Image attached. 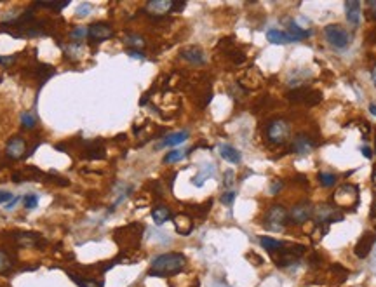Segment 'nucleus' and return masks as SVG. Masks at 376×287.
<instances>
[{"label":"nucleus","mask_w":376,"mask_h":287,"mask_svg":"<svg viewBox=\"0 0 376 287\" xmlns=\"http://www.w3.org/2000/svg\"><path fill=\"white\" fill-rule=\"evenodd\" d=\"M26 153V141L19 136H14L7 141L5 145V155H7L11 160H19L23 158Z\"/></svg>","instance_id":"9b49d317"},{"label":"nucleus","mask_w":376,"mask_h":287,"mask_svg":"<svg viewBox=\"0 0 376 287\" xmlns=\"http://www.w3.org/2000/svg\"><path fill=\"white\" fill-rule=\"evenodd\" d=\"M324 37H326V40L336 49H345L350 44V35H348L347 30H345L343 26H339V24H327L326 28H324Z\"/></svg>","instance_id":"0eeeda50"},{"label":"nucleus","mask_w":376,"mask_h":287,"mask_svg":"<svg viewBox=\"0 0 376 287\" xmlns=\"http://www.w3.org/2000/svg\"><path fill=\"white\" fill-rule=\"evenodd\" d=\"M360 152H362V155H364L366 158H371V157H373L371 148H368V146H362V148H360Z\"/></svg>","instance_id":"a19ab883"},{"label":"nucleus","mask_w":376,"mask_h":287,"mask_svg":"<svg viewBox=\"0 0 376 287\" xmlns=\"http://www.w3.org/2000/svg\"><path fill=\"white\" fill-rule=\"evenodd\" d=\"M368 14L371 19H376V0H369L368 2Z\"/></svg>","instance_id":"58836bf2"},{"label":"nucleus","mask_w":376,"mask_h":287,"mask_svg":"<svg viewBox=\"0 0 376 287\" xmlns=\"http://www.w3.org/2000/svg\"><path fill=\"white\" fill-rule=\"evenodd\" d=\"M23 204H25L26 209H35L38 204V197L37 195H33V193H28L25 195V198H23Z\"/></svg>","instance_id":"473e14b6"},{"label":"nucleus","mask_w":376,"mask_h":287,"mask_svg":"<svg viewBox=\"0 0 376 287\" xmlns=\"http://www.w3.org/2000/svg\"><path fill=\"white\" fill-rule=\"evenodd\" d=\"M151 218H153V221H155L157 225H164L168 219L172 218L171 209H169L168 206H155L151 209Z\"/></svg>","instance_id":"5701e85b"},{"label":"nucleus","mask_w":376,"mask_h":287,"mask_svg":"<svg viewBox=\"0 0 376 287\" xmlns=\"http://www.w3.org/2000/svg\"><path fill=\"white\" fill-rule=\"evenodd\" d=\"M188 139V131H178L174 134H169L168 138H164L162 143L159 145V148H164V146H178L181 143H185Z\"/></svg>","instance_id":"4be33fe9"},{"label":"nucleus","mask_w":376,"mask_h":287,"mask_svg":"<svg viewBox=\"0 0 376 287\" xmlns=\"http://www.w3.org/2000/svg\"><path fill=\"white\" fill-rule=\"evenodd\" d=\"M223 179H225L223 183H225L226 188H230V186L233 185V179H235V174H233V171H226V172H225V178H223Z\"/></svg>","instance_id":"4c0bfd02"},{"label":"nucleus","mask_w":376,"mask_h":287,"mask_svg":"<svg viewBox=\"0 0 376 287\" xmlns=\"http://www.w3.org/2000/svg\"><path fill=\"white\" fill-rule=\"evenodd\" d=\"M314 209L315 207L310 200H303V202L293 206L287 212L289 214V225H303L305 221H308L314 216Z\"/></svg>","instance_id":"6e6552de"},{"label":"nucleus","mask_w":376,"mask_h":287,"mask_svg":"<svg viewBox=\"0 0 376 287\" xmlns=\"http://www.w3.org/2000/svg\"><path fill=\"white\" fill-rule=\"evenodd\" d=\"M82 157L87 158V160H101L105 158V153H107V150H105V145L103 141L96 139V141H89L84 145V150H82Z\"/></svg>","instance_id":"2eb2a0df"},{"label":"nucleus","mask_w":376,"mask_h":287,"mask_svg":"<svg viewBox=\"0 0 376 287\" xmlns=\"http://www.w3.org/2000/svg\"><path fill=\"white\" fill-rule=\"evenodd\" d=\"M68 275H70V279L80 287H103V282H96L94 279H84V277L75 275L72 271H68Z\"/></svg>","instance_id":"a878e982"},{"label":"nucleus","mask_w":376,"mask_h":287,"mask_svg":"<svg viewBox=\"0 0 376 287\" xmlns=\"http://www.w3.org/2000/svg\"><path fill=\"white\" fill-rule=\"evenodd\" d=\"M315 148V143L310 136L307 134H298L295 139H293V152L300 157H305V155H310Z\"/></svg>","instance_id":"4468645a"},{"label":"nucleus","mask_w":376,"mask_h":287,"mask_svg":"<svg viewBox=\"0 0 376 287\" xmlns=\"http://www.w3.org/2000/svg\"><path fill=\"white\" fill-rule=\"evenodd\" d=\"M129 56H131V57H136V59H143L145 54H143V53H139V51H129Z\"/></svg>","instance_id":"79ce46f5"},{"label":"nucleus","mask_w":376,"mask_h":287,"mask_svg":"<svg viewBox=\"0 0 376 287\" xmlns=\"http://www.w3.org/2000/svg\"><path fill=\"white\" fill-rule=\"evenodd\" d=\"M187 157V152L185 150H172L169 152L166 157H164V164H174V162H180Z\"/></svg>","instance_id":"c756f323"},{"label":"nucleus","mask_w":376,"mask_h":287,"mask_svg":"<svg viewBox=\"0 0 376 287\" xmlns=\"http://www.w3.org/2000/svg\"><path fill=\"white\" fill-rule=\"evenodd\" d=\"M308 265H310L312 268H317L322 265V256L319 254V252H312L310 258H308Z\"/></svg>","instance_id":"f704fd0d"},{"label":"nucleus","mask_w":376,"mask_h":287,"mask_svg":"<svg viewBox=\"0 0 376 287\" xmlns=\"http://www.w3.org/2000/svg\"><path fill=\"white\" fill-rule=\"evenodd\" d=\"M345 11H347V21L352 26H357L360 21V2L357 0H347L345 2Z\"/></svg>","instance_id":"a211bd4d"},{"label":"nucleus","mask_w":376,"mask_h":287,"mask_svg":"<svg viewBox=\"0 0 376 287\" xmlns=\"http://www.w3.org/2000/svg\"><path fill=\"white\" fill-rule=\"evenodd\" d=\"M124 42H126V45L131 47V51H139V49H143L145 45H147L145 38L141 35H138V33H129V35L124 38Z\"/></svg>","instance_id":"393cba45"},{"label":"nucleus","mask_w":376,"mask_h":287,"mask_svg":"<svg viewBox=\"0 0 376 287\" xmlns=\"http://www.w3.org/2000/svg\"><path fill=\"white\" fill-rule=\"evenodd\" d=\"M281 188H282V181H274V183H272V193H277Z\"/></svg>","instance_id":"37998d69"},{"label":"nucleus","mask_w":376,"mask_h":287,"mask_svg":"<svg viewBox=\"0 0 376 287\" xmlns=\"http://www.w3.org/2000/svg\"><path fill=\"white\" fill-rule=\"evenodd\" d=\"M375 242H376V233L366 231V233L359 239V242L356 244V247H354V252H356L357 258H360V259L368 258L373 246H375Z\"/></svg>","instance_id":"f8f14e48"},{"label":"nucleus","mask_w":376,"mask_h":287,"mask_svg":"<svg viewBox=\"0 0 376 287\" xmlns=\"http://www.w3.org/2000/svg\"><path fill=\"white\" fill-rule=\"evenodd\" d=\"M187 267V258L181 252H166L157 256L150 265L148 275L150 277H172L183 271Z\"/></svg>","instance_id":"f257e3e1"},{"label":"nucleus","mask_w":376,"mask_h":287,"mask_svg":"<svg viewBox=\"0 0 376 287\" xmlns=\"http://www.w3.org/2000/svg\"><path fill=\"white\" fill-rule=\"evenodd\" d=\"M11 200H13V193H11V191L0 190V204L11 202Z\"/></svg>","instance_id":"ea45409f"},{"label":"nucleus","mask_w":376,"mask_h":287,"mask_svg":"<svg viewBox=\"0 0 376 287\" xmlns=\"http://www.w3.org/2000/svg\"><path fill=\"white\" fill-rule=\"evenodd\" d=\"M220 155L223 160L230 162V164H239V162L242 160L241 152L230 145H220Z\"/></svg>","instance_id":"412c9836"},{"label":"nucleus","mask_w":376,"mask_h":287,"mask_svg":"<svg viewBox=\"0 0 376 287\" xmlns=\"http://www.w3.org/2000/svg\"><path fill=\"white\" fill-rule=\"evenodd\" d=\"M113 37V28L108 23H94L89 26V35L87 38L93 40L94 44H101Z\"/></svg>","instance_id":"9d476101"},{"label":"nucleus","mask_w":376,"mask_h":287,"mask_svg":"<svg viewBox=\"0 0 376 287\" xmlns=\"http://www.w3.org/2000/svg\"><path fill=\"white\" fill-rule=\"evenodd\" d=\"M21 124L25 129H33V127L37 126V117L32 114V112H23L21 114Z\"/></svg>","instance_id":"7c9ffc66"},{"label":"nucleus","mask_w":376,"mask_h":287,"mask_svg":"<svg viewBox=\"0 0 376 287\" xmlns=\"http://www.w3.org/2000/svg\"><path fill=\"white\" fill-rule=\"evenodd\" d=\"M289 35L295 38V40H301V38H307L310 35L308 30H301L296 23H289Z\"/></svg>","instance_id":"c85d7f7f"},{"label":"nucleus","mask_w":376,"mask_h":287,"mask_svg":"<svg viewBox=\"0 0 376 287\" xmlns=\"http://www.w3.org/2000/svg\"><path fill=\"white\" fill-rule=\"evenodd\" d=\"M87 35H89V28H87V26H77V28H74L70 32V38H72L75 44H78V42H82L84 38H87Z\"/></svg>","instance_id":"cd10ccee"},{"label":"nucleus","mask_w":376,"mask_h":287,"mask_svg":"<svg viewBox=\"0 0 376 287\" xmlns=\"http://www.w3.org/2000/svg\"><path fill=\"white\" fill-rule=\"evenodd\" d=\"M289 134H291L289 122L282 117L270 120L268 126H266V139H268L272 145H279V146L286 145L287 139H289Z\"/></svg>","instance_id":"39448f33"},{"label":"nucleus","mask_w":376,"mask_h":287,"mask_svg":"<svg viewBox=\"0 0 376 287\" xmlns=\"http://www.w3.org/2000/svg\"><path fill=\"white\" fill-rule=\"evenodd\" d=\"M319 183L324 188H329V186L336 185V176L331 172H319Z\"/></svg>","instance_id":"2f4dec72"},{"label":"nucleus","mask_w":376,"mask_h":287,"mask_svg":"<svg viewBox=\"0 0 376 287\" xmlns=\"http://www.w3.org/2000/svg\"><path fill=\"white\" fill-rule=\"evenodd\" d=\"M174 2L172 0H151L147 4V12H150L151 16H166L168 12H172Z\"/></svg>","instance_id":"dca6fc26"},{"label":"nucleus","mask_w":376,"mask_h":287,"mask_svg":"<svg viewBox=\"0 0 376 287\" xmlns=\"http://www.w3.org/2000/svg\"><path fill=\"white\" fill-rule=\"evenodd\" d=\"M260 244H262L263 249H266V251L272 252V254H274V252H277V251H281L282 247L286 246L284 242L272 239V237H260Z\"/></svg>","instance_id":"b1692460"},{"label":"nucleus","mask_w":376,"mask_h":287,"mask_svg":"<svg viewBox=\"0 0 376 287\" xmlns=\"http://www.w3.org/2000/svg\"><path fill=\"white\" fill-rule=\"evenodd\" d=\"M314 218L317 221V225H329V223H335L343 219V214H339L338 209H336L333 204H320L317 209H314Z\"/></svg>","instance_id":"1a4fd4ad"},{"label":"nucleus","mask_w":376,"mask_h":287,"mask_svg":"<svg viewBox=\"0 0 376 287\" xmlns=\"http://www.w3.org/2000/svg\"><path fill=\"white\" fill-rule=\"evenodd\" d=\"M13 267H14V263H13V259H11V256H9L5 251H0V273L5 275V273H9V271L13 270Z\"/></svg>","instance_id":"bb28decb"},{"label":"nucleus","mask_w":376,"mask_h":287,"mask_svg":"<svg viewBox=\"0 0 376 287\" xmlns=\"http://www.w3.org/2000/svg\"><path fill=\"white\" fill-rule=\"evenodd\" d=\"M371 77H373V82H375V85H376V65H375V68H373V72H371Z\"/></svg>","instance_id":"a18cd8bd"},{"label":"nucleus","mask_w":376,"mask_h":287,"mask_svg":"<svg viewBox=\"0 0 376 287\" xmlns=\"http://www.w3.org/2000/svg\"><path fill=\"white\" fill-rule=\"evenodd\" d=\"M14 240H16V242L23 247H44V246H47V242L42 239V235L33 233V231H18V233H14Z\"/></svg>","instance_id":"ddd939ff"},{"label":"nucleus","mask_w":376,"mask_h":287,"mask_svg":"<svg viewBox=\"0 0 376 287\" xmlns=\"http://www.w3.org/2000/svg\"><path fill=\"white\" fill-rule=\"evenodd\" d=\"M91 11H93L91 4H80V7L77 9V16L78 18H86V16H89Z\"/></svg>","instance_id":"e433bc0d"},{"label":"nucleus","mask_w":376,"mask_h":287,"mask_svg":"<svg viewBox=\"0 0 376 287\" xmlns=\"http://www.w3.org/2000/svg\"><path fill=\"white\" fill-rule=\"evenodd\" d=\"M369 112L376 117V103H371V105H369Z\"/></svg>","instance_id":"c03bdc74"},{"label":"nucleus","mask_w":376,"mask_h":287,"mask_svg":"<svg viewBox=\"0 0 376 287\" xmlns=\"http://www.w3.org/2000/svg\"><path fill=\"white\" fill-rule=\"evenodd\" d=\"M359 204V191L357 186L343 185L339 186L336 193L333 195V206L338 210H354Z\"/></svg>","instance_id":"7ed1b4c3"},{"label":"nucleus","mask_w":376,"mask_h":287,"mask_svg":"<svg viewBox=\"0 0 376 287\" xmlns=\"http://www.w3.org/2000/svg\"><path fill=\"white\" fill-rule=\"evenodd\" d=\"M289 225V214L287 209L281 204H274L266 210L265 219H263V227L270 231H282Z\"/></svg>","instance_id":"20e7f679"},{"label":"nucleus","mask_w":376,"mask_h":287,"mask_svg":"<svg viewBox=\"0 0 376 287\" xmlns=\"http://www.w3.org/2000/svg\"><path fill=\"white\" fill-rule=\"evenodd\" d=\"M287 101L291 103H305L308 106H315L322 101V93L320 91L310 89V87H298L287 93Z\"/></svg>","instance_id":"423d86ee"},{"label":"nucleus","mask_w":376,"mask_h":287,"mask_svg":"<svg viewBox=\"0 0 376 287\" xmlns=\"http://www.w3.org/2000/svg\"><path fill=\"white\" fill-rule=\"evenodd\" d=\"M228 56H230V59L235 63V65H241V63H244L245 61V56H244V53H241V51H228Z\"/></svg>","instance_id":"72a5a7b5"},{"label":"nucleus","mask_w":376,"mask_h":287,"mask_svg":"<svg viewBox=\"0 0 376 287\" xmlns=\"http://www.w3.org/2000/svg\"><path fill=\"white\" fill-rule=\"evenodd\" d=\"M220 200L225 204V206H232L233 200H235V191H225V193L221 195Z\"/></svg>","instance_id":"c9c22d12"},{"label":"nucleus","mask_w":376,"mask_h":287,"mask_svg":"<svg viewBox=\"0 0 376 287\" xmlns=\"http://www.w3.org/2000/svg\"><path fill=\"white\" fill-rule=\"evenodd\" d=\"M181 57L188 63H192V65H204L206 63V54L201 47H197V45H188V47L181 49Z\"/></svg>","instance_id":"f3484780"},{"label":"nucleus","mask_w":376,"mask_h":287,"mask_svg":"<svg viewBox=\"0 0 376 287\" xmlns=\"http://www.w3.org/2000/svg\"><path fill=\"white\" fill-rule=\"evenodd\" d=\"M141 235H143V225L139 223H131L126 227H120L113 231L115 242L124 249V252L134 251L141 242Z\"/></svg>","instance_id":"f03ea898"},{"label":"nucleus","mask_w":376,"mask_h":287,"mask_svg":"<svg viewBox=\"0 0 376 287\" xmlns=\"http://www.w3.org/2000/svg\"><path fill=\"white\" fill-rule=\"evenodd\" d=\"M174 228L180 235H190L193 230V221L188 214H178L174 216Z\"/></svg>","instance_id":"6ab92c4d"},{"label":"nucleus","mask_w":376,"mask_h":287,"mask_svg":"<svg viewBox=\"0 0 376 287\" xmlns=\"http://www.w3.org/2000/svg\"><path fill=\"white\" fill-rule=\"evenodd\" d=\"M266 38H268V42H272L275 45H286L291 44V42H296L289 33L281 32V30H268L266 32Z\"/></svg>","instance_id":"aec40b11"}]
</instances>
